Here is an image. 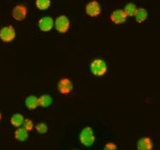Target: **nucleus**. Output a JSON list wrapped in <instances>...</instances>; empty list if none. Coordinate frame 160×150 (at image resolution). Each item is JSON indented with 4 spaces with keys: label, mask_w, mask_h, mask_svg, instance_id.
<instances>
[{
    "label": "nucleus",
    "mask_w": 160,
    "mask_h": 150,
    "mask_svg": "<svg viewBox=\"0 0 160 150\" xmlns=\"http://www.w3.org/2000/svg\"><path fill=\"white\" fill-rule=\"evenodd\" d=\"M90 70L95 77H103L108 71V65L102 59H95L90 65Z\"/></svg>",
    "instance_id": "nucleus-1"
},
{
    "label": "nucleus",
    "mask_w": 160,
    "mask_h": 150,
    "mask_svg": "<svg viewBox=\"0 0 160 150\" xmlns=\"http://www.w3.org/2000/svg\"><path fill=\"white\" fill-rule=\"evenodd\" d=\"M80 142L85 147H91L94 144L96 141L95 133L93 132V129L91 127H86L82 129V132L79 136Z\"/></svg>",
    "instance_id": "nucleus-2"
},
{
    "label": "nucleus",
    "mask_w": 160,
    "mask_h": 150,
    "mask_svg": "<svg viewBox=\"0 0 160 150\" xmlns=\"http://www.w3.org/2000/svg\"><path fill=\"white\" fill-rule=\"evenodd\" d=\"M70 19L66 15L58 16L55 20V28L59 33L61 34H66L70 29Z\"/></svg>",
    "instance_id": "nucleus-3"
},
{
    "label": "nucleus",
    "mask_w": 160,
    "mask_h": 150,
    "mask_svg": "<svg viewBox=\"0 0 160 150\" xmlns=\"http://www.w3.org/2000/svg\"><path fill=\"white\" fill-rule=\"evenodd\" d=\"M16 37L15 29L12 25L3 27L0 29V40L5 43L13 41Z\"/></svg>",
    "instance_id": "nucleus-4"
},
{
    "label": "nucleus",
    "mask_w": 160,
    "mask_h": 150,
    "mask_svg": "<svg viewBox=\"0 0 160 150\" xmlns=\"http://www.w3.org/2000/svg\"><path fill=\"white\" fill-rule=\"evenodd\" d=\"M86 13L89 17L96 18L102 13V7L97 0H92L86 5Z\"/></svg>",
    "instance_id": "nucleus-5"
},
{
    "label": "nucleus",
    "mask_w": 160,
    "mask_h": 150,
    "mask_svg": "<svg viewBox=\"0 0 160 150\" xmlns=\"http://www.w3.org/2000/svg\"><path fill=\"white\" fill-rule=\"evenodd\" d=\"M58 91L62 95H69L73 91V83L69 78H62L59 81L57 85Z\"/></svg>",
    "instance_id": "nucleus-6"
},
{
    "label": "nucleus",
    "mask_w": 160,
    "mask_h": 150,
    "mask_svg": "<svg viewBox=\"0 0 160 150\" xmlns=\"http://www.w3.org/2000/svg\"><path fill=\"white\" fill-rule=\"evenodd\" d=\"M27 14H28V10H27L26 6L23 4L16 5L12 10V16L16 21H23L26 18Z\"/></svg>",
    "instance_id": "nucleus-7"
},
{
    "label": "nucleus",
    "mask_w": 160,
    "mask_h": 150,
    "mask_svg": "<svg viewBox=\"0 0 160 150\" xmlns=\"http://www.w3.org/2000/svg\"><path fill=\"white\" fill-rule=\"evenodd\" d=\"M55 25V21L50 16H45L39 20L38 26L39 29L43 32H49L53 29Z\"/></svg>",
    "instance_id": "nucleus-8"
},
{
    "label": "nucleus",
    "mask_w": 160,
    "mask_h": 150,
    "mask_svg": "<svg viewBox=\"0 0 160 150\" xmlns=\"http://www.w3.org/2000/svg\"><path fill=\"white\" fill-rule=\"evenodd\" d=\"M128 16L123 11V9H116L111 13L110 19L113 24H122L127 21Z\"/></svg>",
    "instance_id": "nucleus-9"
},
{
    "label": "nucleus",
    "mask_w": 160,
    "mask_h": 150,
    "mask_svg": "<svg viewBox=\"0 0 160 150\" xmlns=\"http://www.w3.org/2000/svg\"><path fill=\"white\" fill-rule=\"evenodd\" d=\"M152 148H153V143L149 137L142 138L137 142L138 150H152Z\"/></svg>",
    "instance_id": "nucleus-10"
},
{
    "label": "nucleus",
    "mask_w": 160,
    "mask_h": 150,
    "mask_svg": "<svg viewBox=\"0 0 160 150\" xmlns=\"http://www.w3.org/2000/svg\"><path fill=\"white\" fill-rule=\"evenodd\" d=\"M24 103H25V106H26V108L28 109H29V110H34L38 107H39V98H37L36 96L34 95L29 96L25 99Z\"/></svg>",
    "instance_id": "nucleus-11"
},
{
    "label": "nucleus",
    "mask_w": 160,
    "mask_h": 150,
    "mask_svg": "<svg viewBox=\"0 0 160 150\" xmlns=\"http://www.w3.org/2000/svg\"><path fill=\"white\" fill-rule=\"evenodd\" d=\"M14 138L16 140H18L19 142H24L28 139L29 138V132L26 131L24 128H18L14 132Z\"/></svg>",
    "instance_id": "nucleus-12"
},
{
    "label": "nucleus",
    "mask_w": 160,
    "mask_h": 150,
    "mask_svg": "<svg viewBox=\"0 0 160 150\" xmlns=\"http://www.w3.org/2000/svg\"><path fill=\"white\" fill-rule=\"evenodd\" d=\"M148 13L144 8H139L137 10V13L135 14V20H136L138 24H142L148 18Z\"/></svg>",
    "instance_id": "nucleus-13"
},
{
    "label": "nucleus",
    "mask_w": 160,
    "mask_h": 150,
    "mask_svg": "<svg viewBox=\"0 0 160 150\" xmlns=\"http://www.w3.org/2000/svg\"><path fill=\"white\" fill-rule=\"evenodd\" d=\"M24 118L21 113H15L11 117L10 123L15 128H20L23 125Z\"/></svg>",
    "instance_id": "nucleus-14"
},
{
    "label": "nucleus",
    "mask_w": 160,
    "mask_h": 150,
    "mask_svg": "<svg viewBox=\"0 0 160 150\" xmlns=\"http://www.w3.org/2000/svg\"><path fill=\"white\" fill-rule=\"evenodd\" d=\"M53 102V99L51 96L48 95V94H44V95L40 96L39 98V107L42 108H48L50 107Z\"/></svg>",
    "instance_id": "nucleus-15"
},
{
    "label": "nucleus",
    "mask_w": 160,
    "mask_h": 150,
    "mask_svg": "<svg viewBox=\"0 0 160 150\" xmlns=\"http://www.w3.org/2000/svg\"><path fill=\"white\" fill-rule=\"evenodd\" d=\"M138 10V7L133 3H128L125 5L123 11L127 14L128 17H134Z\"/></svg>",
    "instance_id": "nucleus-16"
},
{
    "label": "nucleus",
    "mask_w": 160,
    "mask_h": 150,
    "mask_svg": "<svg viewBox=\"0 0 160 150\" xmlns=\"http://www.w3.org/2000/svg\"><path fill=\"white\" fill-rule=\"evenodd\" d=\"M51 5V0H35V6L39 10H46Z\"/></svg>",
    "instance_id": "nucleus-17"
},
{
    "label": "nucleus",
    "mask_w": 160,
    "mask_h": 150,
    "mask_svg": "<svg viewBox=\"0 0 160 150\" xmlns=\"http://www.w3.org/2000/svg\"><path fill=\"white\" fill-rule=\"evenodd\" d=\"M35 129L39 134H45L48 132V126L45 122H39L35 126Z\"/></svg>",
    "instance_id": "nucleus-18"
},
{
    "label": "nucleus",
    "mask_w": 160,
    "mask_h": 150,
    "mask_svg": "<svg viewBox=\"0 0 160 150\" xmlns=\"http://www.w3.org/2000/svg\"><path fill=\"white\" fill-rule=\"evenodd\" d=\"M34 122L32 121L31 119H29V118H24V122H23V125H22V128H24L26 131L28 132H30L33 130L34 128Z\"/></svg>",
    "instance_id": "nucleus-19"
},
{
    "label": "nucleus",
    "mask_w": 160,
    "mask_h": 150,
    "mask_svg": "<svg viewBox=\"0 0 160 150\" xmlns=\"http://www.w3.org/2000/svg\"><path fill=\"white\" fill-rule=\"evenodd\" d=\"M103 150H118V146L114 142H108L103 148Z\"/></svg>",
    "instance_id": "nucleus-20"
},
{
    "label": "nucleus",
    "mask_w": 160,
    "mask_h": 150,
    "mask_svg": "<svg viewBox=\"0 0 160 150\" xmlns=\"http://www.w3.org/2000/svg\"><path fill=\"white\" fill-rule=\"evenodd\" d=\"M1 120H2V113L0 112V121H1Z\"/></svg>",
    "instance_id": "nucleus-21"
},
{
    "label": "nucleus",
    "mask_w": 160,
    "mask_h": 150,
    "mask_svg": "<svg viewBox=\"0 0 160 150\" xmlns=\"http://www.w3.org/2000/svg\"><path fill=\"white\" fill-rule=\"evenodd\" d=\"M71 150H78V149H71Z\"/></svg>",
    "instance_id": "nucleus-22"
}]
</instances>
